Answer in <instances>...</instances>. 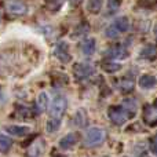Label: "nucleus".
Listing matches in <instances>:
<instances>
[{"mask_svg":"<svg viewBox=\"0 0 157 157\" xmlns=\"http://www.w3.org/2000/svg\"><path fill=\"white\" fill-rule=\"evenodd\" d=\"M66 106H68V102H66L65 97H61V95L59 97H55L54 99H52L51 109H50V119L61 123V119H62L63 114H65Z\"/></svg>","mask_w":157,"mask_h":157,"instance_id":"f257e3e1","label":"nucleus"},{"mask_svg":"<svg viewBox=\"0 0 157 157\" xmlns=\"http://www.w3.org/2000/svg\"><path fill=\"white\" fill-rule=\"evenodd\" d=\"M105 141V131L101 127H92L86 134V146L95 147L99 146Z\"/></svg>","mask_w":157,"mask_h":157,"instance_id":"f03ea898","label":"nucleus"},{"mask_svg":"<svg viewBox=\"0 0 157 157\" xmlns=\"http://www.w3.org/2000/svg\"><path fill=\"white\" fill-rule=\"evenodd\" d=\"M108 114H109V119L112 120V123L116 125H123L130 119L127 112L123 109V106H110Z\"/></svg>","mask_w":157,"mask_h":157,"instance_id":"7ed1b4c3","label":"nucleus"},{"mask_svg":"<svg viewBox=\"0 0 157 157\" xmlns=\"http://www.w3.org/2000/svg\"><path fill=\"white\" fill-rule=\"evenodd\" d=\"M73 72L77 80H87L95 73V69L90 63H76Z\"/></svg>","mask_w":157,"mask_h":157,"instance_id":"20e7f679","label":"nucleus"},{"mask_svg":"<svg viewBox=\"0 0 157 157\" xmlns=\"http://www.w3.org/2000/svg\"><path fill=\"white\" fill-rule=\"evenodd\" d=\"M55 57L63 63H68L71 61V54H69V46L66 41H59L55 47V51H54Z\"/></svg>","mask_w":157,"mask_h":157,"instance_id":"39448f33","label":"nucleus"},{"mask_svg":"<svg viewBox=\"0 0 157 157\" xmlns=\"http://www.w3.org/2000/svg\"><path fill=\"white\" fill-rule=\"evenodd\" d=\"M144 119L145 123L149 125H156L157 124V102L153 105H146L144 112Z\"/></svg>","mask_w":157,"mask_h":157,"instance_id":"423d86ee","label":"nucleus"},{"mask_svg":"<svg viewBox=\"0 0 157 157\" xmlns=\"http://www.w3.org/2000/svg\"><path fill=\"white\" fill-rule=\"evenodd\" d=\"M105 54L106 57L112 58V59H124V58H127V50L124 46L117 44V46H112L110 48H108Z\"/></svg>","mask_w":157,"mask_h":157,"instance_id":"0eeeda50","label":"nucleus"},{"mask_svg":"<svg viewBox=\"0 0 157 157\" xmlns=\"http://www.w3.org/2000/svg\"><path fill=\"white\" fill-rule=\"evenodd\" d=\"M6 8L11 14H15V15H24L28 11V6L24 2H7L6 3Z\"/></svg>","mask_w":157,"mask_h":157,"instance_id":"6e6552de","label":"nucleus"},{"mask_svg":"<svg viewBox=\"0 0 157 157\" xmlns=\"http://www.w3.org/2000/svg\"><path fill=\"white\" fill-rule=\"evenodd\" d=\"M4 130L10 135H14V136H25L30 132V128L25 127V125H6Z\"/></svg>","mask_w":157,"mask_h":157,"instance_id":"1a4fd4ad","label":"nucleus"},{"mask_svg":"<svg viewBox=\"0 0 157 157\" xmlns=\"http://www.w3.org/2000/svg\"><path fill=\"white\" fill-rule=\"evenodd\" d=\"M48 108V95L46 92H40L36 98V109H37V113H44Z\"/></svg>","mask_w":157,"mask_h":157,"instance_id":"9d476101","label":"nucleus"},{"mask_svg":"<svg viewBox=\"0 0 157 157\" xmlns=\"http://www.w3.org/2000/svg\"><path fill=\"white\" fill-rule=\"evenodd\" d=\"M76 142H77L76 134H68V135H65L59 141V147L63 150H68V149H71V147H73L75 145H76Z\"/></svg>","mask_w":157,"mask_h":157,"instance_id":"9b49d317","label":"nucleus"},{"mask_svg":"<svg viewBox=\"0 0 157 157\" xmlns=\"http://www.w3.org/2000/svg\"><path fill=\"white\" fill-rule=\"evenodd\" d=\"M80 48L84 55H87V57L91 55L92 52L95 51V39H86V40L81 43Z\"/></svg>","mask_w":157,"mask_h":157,"instance_id":"f8f14e48","label":"nucleus"},{"mask_svg":"<svg viewBox=\"0 0 157 157\" xmlns=\"http://www.w3.org/2000/svg\"><path fill=\"white\" fill-rule=\"evenodd\" d=\"M157 80L155 76H152V75H145V76H142L139 78V86L142 87V88H153V87L156 86Z\"/></svg>","mask_w":157,"mask_h":157,"instance_id":"ddd939ff","label":"nucleus"},{"mask_svg":"<svg viewBox=\"0 0 157 157\" xmlns=\"http://www.w3.org/2000/svg\"><path fill=\"white\" fill-rule=\"evenodd\" d=\"M75 123L78 127H86L87 123H88V116H87V112L84 109H78L76 112V116H75Z\"/></svg>","mask_w":157,"mask_h":157,"instance_id":"4468645a","label":"nucleus"},{"mask_svg":"<svg viewBox=\"0 0 157 157\" xmlns=\"http://www.w3.org/2000/svg\"><path fill=\"white\" fill-rule=\"evenodd\" d=\"M113 26L116 28L120 33H123L128 29V26H130V21H128L127 17H119V18L113 22Z\"/></svg>","mask_w":157,"mask_h":157,"instance_id":"2eb2a0df","label":"nucleus"},{"mask_svg":"<svg viewBox=\"0 0 157 157\" xmlns=\"http://www.w3.org/2000/svg\"><path fill=\"white\" fill-rule=\"evenodd\" d=\"M123 109H124L125 112H127L128 117H132L134 114L136 113V103L134 99H125L124 102H123Z\"/></svg>","mask_w":157,"mask_h":157,"instance_id":"dca6fc26","label":"nucleus"},{"mask_svg":"<svg viewBox=\"0 0 157 157\" xmlns=\"http://www.w3.org/2000/svg\"><path fill=\"white\" fill-rule=\"evenodd\" d=\"M141 57L145 59H155L157 57V50L155 46H146L144 50L141 51Z\"/></svg>","mask_w":157,"mask_h":157,"instance_id":"f3484780","label":"nucleus"},{"mask_svg":"<svg viewBox=\"0 0 157 157\" xmlns=\"http://www.w3.org/2000/svg\"><path fill=\"white\" fill-rule=\"evenodd\" d=\"M13 146V141L6 135H0V152L7 153Z\"/></svg>","mask_w":157,"mask_h":157,"instance_id":"a211bd4d","label":"nucleus"},{"mask_svg":"<svg viewBox=\"0 0 157 157\" xmlns=\"http://www.w3.org/2000/svg\"><path fill=\"white\" fill-rule=\"evenodd\" d=\"M103 3L101 2V0H92V2L88 3V10L91 11L92 14H97L101 11V7H102Z\"/></svg>","mask_w":157,"mask_h":157,"instance_id":"6ab92c4d","label":"nucleus"},{"mask_svg":"<svg viewBox=\"0 0 157 157\" xmlns=\"http://www.w3.org/2000/svg\"><path fill=\"white\" fill-rule=\"evenodd\" d=\"M119 87L123 92H130V91H132V88H134V81L132 80H123L121 83L119 84Z\"/></svg>","mask_w":157,"mask_h":157,"instance_id":"aec40b11","label":"nucleus"},{"mask_svg":"<svg viewBox=\"0 0 157 157\" xmlns=\"http://www.w3.org/2000/svg\"><path fill=\"white\" fill-rule=\"evenodd\" d=\"M105 35L108 36V37L113 39V37H117V36L120 35V32L116 29V28L113 26V25H110V26H108V28H106V30H105Z\"/></svg>","mask_w":157,"mask_h":157,"instance_id":"412c9836","label":"nucleus"},{"mask_svg":"<svg viewBox=\"0 0 157 157\" xmlns=\"http://www.w3.org/2000/svg\"><path fill=\"white\" fill-rule=\"evenodd\" d=\"M119 7H120V2H114V0L108 2V14H114Z\"/></svg>","mask_w":157,"mask_h":157,"instance_id":"4be33fe9","label":"nucleus"},{"mask_svg":"<svg viewBox=\"0 0 157 157\" xmlns=\"http://www.w3.org/2000/svg\"><path fill=\"white\" fill-rule=\"evenodd\" d=\"M28 153H29V157H40V144H35Z\"/></svg>","mask_w":157,"mask_h":157,"instance_id":"5701e85b","label":"nucleus"},{"mask_svg":"<svg viewBox=\"0 0 157 157\" xmlns=\"http://www.w3.org/2000/svg\"><path fill=\"white\" fill-rule=\"evenodd\" d=\"M121 68V65H117V63H105L103 65V71L106 72H116Z\"/></svg>","mask_w":157,"mask_h":157,"instance_id":"b1692460","label":"nucleus"},{"mask_svg":"<svg viewBox=\"0 0 157 157\" xmlns=\"http://www.w3.org/2000/svg\"><path fill=\"white\" fill-rule=\"evenodd\" d=\"M150 152L155 156H157V134L150 139Z\"/></svg>","mask_w":157,"mask_h":157,"instance_id":"393cba45","label":"nucleus"},{"mask_svg":"<svg viewBox=\"0 0 157 157\" xmlns=\"http://www.w3.org/2000/svg\"><path fill=\"white\" fill-rule=\"evenodd\" d=\"M55 157H65V156H55Z\"/></svg>","mask_w":157,"mask_h":157,"instance_id":"a878e982","label":"nucleus"}]
</instances>
